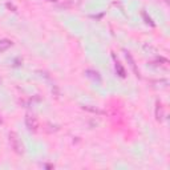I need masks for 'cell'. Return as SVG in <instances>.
Returning <instances> with one entry per match:
<instances>
[{"mask_svg": "<svg viewBox=\"0 0 170 170\" xmlns=\"http://www.w3.org/2000/svg\"><path fill=\"white\" fill-rule=\"evenodd\" d=\"M10 47H12V41H11V40H8V39L0 40V52L7 51Z\"/></svg>", "mask_w": 170, "mask_h": 170, "instance_id": "obj_4", "label": "cell"}, {"mask_svg": "<svg viewBox=\"0 0 170 170\" xmlns=\"http://www.w3.org/2000/svg\"><path fill=\"white\" fill-rule=\"evenodd\" d=\"M125 57H126L128 63H129V65H130V68H132V71L134 72V75L137 76V77H140V71L137 69V67H136V63H134V60H133L132 55L129 53V52H125Z\"/></svg>", "mask_w": 170, "mask_h": 170, "instance_id": "obj_3", "label": "cell"}, {"mask_svg": "<svg viewBox=\"0 0 170 170\" xmlns=\"http://www.w3.org/2000/svg\"><path fill=\"white\" fill-rule=\"evenodd\" d=\"M116 71H117V75H118L120 77H125V76H126V73H125V69L122 68V65L117 61V60H116Z\"/></svg>", "mask_w": 170, "mask_h": 170, "instance_id": "obj_6", "label": "cell"}, {"mask_svg": "<svg viewBox=\"0 0 170 170\" xmlns=\"http://www.w3.org/2000/svg\"><path fill=\"white\" fill-rule=\"evenodd\" d=\"M48 2H57V0H48Z\"/></svg>", "mask_w": 170, "mask_h": 170, "instance_id": "obj_10", "label": "cell"}, {"mask_svg": "<svg viewBox=\"0 0 170 170\" xmlns=\"http://www.w3.org/2000/svg\"><path fill=\"white\" fill-rule=\"evenodd\" d=\"M8 141H10V145H11L12 150H14L15 153H17V154H21L23 153V145H21V142H20L19 137L15 132H11L10 134H8Z\"/></svg>", "mask_w": 170, "mask_h": 170, "instance_id": "obj_1", "label": "cell"}, {"mask_svg": "<svg viewBox=\"0 0 170 170\" xmlns=\"http://www.w3.org/2000/svg\"><path fill=\"white\" fill-rule=\"evenodd\" d=\"M25 125H27V128L29 129V130L36 132V130H37V128H39V121L33 114H27L25 116Z\"/></svg>", "mask_w": 170, "mask_h": 170, "instance_id": "obj_2", "label": "cell"}, {"mask_svg": "<svg viewBox=\"0 0 170 170\" xmlns=\"http://www.w3.org/2000/svg\"><path fill=\"white\" fill-rule=\"evenodd\" d=\"M2 122H3V121H2V116H0V125H2Z\"/></svg>", "mask_w": 170, "mask_h": 170, "instance_id": "obj_9", "label": "cell"}, {"mask_svg": "<svg viewBox=\"0 0 170 170\" xmlns=\"http://www.w3.org/2000/svg\"><path fill=\"white\" fill-rule=\"evenodd\" d=\"M87 75L89 76V77H92V79H95V80H97V81H101V77L99 76V73L97 72H95V71H87Z\"/></svg>", "mask_w": 170, "mask_h": 170, "instance_id": "obj_7", "label": "cell"}, {"mask_svg": "<svg viewBox=\"0 0 170 170\" xmlns=\"http://www.w3.org/2000/svg\"><path fill=\"white\" fill-rule=\"evenodd\" d=\"M156 118L158 121H162L164 118V108L162 105H161L160 102H157V108H156Z\"/></svg>", "mask_w": 170, "mask_h": 170, "instance_id": "obj_5", "label": "cell"}, {"mask_svg": "<svg viewBox=\"0 0 170 170\" xmlns=\"http://www.w3.org/2000/svg\"><path fill=\"white\" fill-rule=\"evenodd\" d=\"M83 108L85 109V110H89V112L97 113V114H101V113H102V110H100V109H97V108H93V106H91V105H84Z\"/></svg>", "mask_w": 170, "mask_h": 170, "instance_id": "obj_8", "label": "cell"}]
</instances>
